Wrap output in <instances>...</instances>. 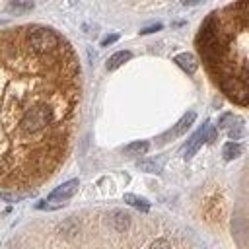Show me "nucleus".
I'll return each mask as SVG.
<instances>
[{"label":"nucleus","instance_id":"nucleus-9","mask_svg":"<svg viewBox=\"0 0 249 249\" xmlns=\"http://www.w3.org/2000/svg\"><path fill=\"white\" fill-rule=\"evenodd\" d=\"M204 124H206V123H204ZM204 124H202V128H200V130L191 138L189 148H187V152H185V158H187V160L195 156V152L200 148V144H202V142H206V138H204Z\"/></svg>","mask_w":249,"mask_h":249},{"label":"nucleus","instance_id":"nucleus-19","mask_svg":"<svg viewBox=\"0 0 249 249\" xmlns=\"http://www.w3.org/2000/svg\"><path fill=\"white\" fill-rule=\"evenodd\" d=\"M202 2H206V0H183L185 6H196V4H202Z\"/></svg>","mask_w":249,"mask_h":249},{"label":"nucleus","instance_id":"nucleus-7","mask_svg":"<svg viewBox=\"0 0 249 249\" xmlns=\"http://www.w3.org/2000/svg\"><path fill=\"white\" fill-rule=\"evenodd\" d=\"M195 117H196V115H195L193 111H189L187 115H183V119L175 124V128H173V130H169V132L163 136V140H167V138H175V136H181V134H183V132H185V130L195 123Z\"/></svg>","mask_w":249,"mask_h":249},{"label":"nucleus","instance_id":"nucleus-2","mask_svg":"<svg viewBox=\"0 0 249 249\" xmlns=\"http://www.w3.org/2000/svg\"><path fill=\"white\" fill-rule=\"evenodd\" d=\"M195 43L214 86L231 103L249 107V0L210 12Z\"/></svg>","mask_w":249,"mask_h":249},{"label":"nucleus","instance_id":"nucleus-15","mask_svg":"<svg viewBox=\"0 0 249 249\" xmlns=\"http://www.w3.org/2000/svg\"><path fill=\"white\" fill-rule=\"evenodd\" d=\"M204 138H206V142H214L216 140V128L210 123L204 124Z\"/></svg>","mask_w":249,"mask_h":249},{"label":"nucleus","instance_id":"nucleus-11","mask_svg":"<svg viewBox=\"0 0 249 249\" xmlns=\"http://www.w3.org/2000/svg\"><path fill=\"white\" fill-rule=\"evenodd\" d=\"M224 158L226 160H235V158H239L241 154H243V148H241V144H235V142H228V144H224Z\"/></svg>","mask_w":249,"mask_h":249},{"label":"nucleus","instance_id":"nucleus-17","mask_svg":"<svg viewBox=\"0 0 249 249\" xmlns=\"http://www.w3.org/2000/svg\"><path fill=\"white\" fill-rule=\"evenodd\" d=\"M117 39H119V35H109V37H105V39H103V43H101V45H103V47H107V45L115 43Z\"/></svg>","mask_w":249,"mask_h":249},{"label":"nucleus","instance_id":"nucleus-4","mask_svg":"<svg viewBox=\"0 0 249 249\" xmlns=\"http://www.w3.org/2000/svg\"><path fill=\"white\" fill-rule=\"evenodd\" d=\"M224 210H226V204H224V198L218 193H212L202 202V214H204L206 220H212V222L218 220L220 222L224 218Z\"/></svg>","mask_w":249,"mask_h":249},{"label":"nucleus","instance_id":"nucleus-1","mask_svg":"<svg viewBox=\"0 0 249 249\" xmlns=\"http://www.w3.org/2000/svg\"><path fill=\"white\" fill-rule=\"evenodd\" d=\"M82 68L58 31H0V189L35 191L68 160L80 121Z\"/></svg>","mask_w":249,"mask_h":249},{"label":"nucleus","instance_id":"nucleus-12","mask_svg":"<svg viewBox=\"0 0 249 249\" xmlns=\"http://www.w3.org/2000/svg\"><path fill=\"white\" fill-rule=\"evenodd\" d=\"M148 148H150V144H148V142L138 140V142L128 144V146L124 148V154H134V156H140V154H146V152H148Z\"/></svg>","mask_w":249,"mask_h":249},{"label":"nucleus","instance_id":"nucleus-6","mask_svg":"<svg viewBox=\"0 0 249 249\" xmlns=\"http://www.w3.org/2000/svg\"><path fill=\"white\" fill-rule=\"evenodd\" d=\"M76 191H78V179L66 181V183H62L60 187H56V189H54V191L49 195V202H53V200H62V198H68V196H72Z\"/></svg>","mask_w":249,"mask_h":249},{"label":"nucleus","instance_id":"nucleus-5","mask_svg":"<svg viewBox=\"0 0 249 249\" xmlns=\"http://www.w3.org/2000/svg\"><path fill=\"white\" fill-rule=\"evenodd\" d=\"M220 128H228V134L230 138H237L243 134V121L231 113H226L220 117V123H218Z\"/></svg>","mask_w":249,"mask_h":249},{"label":"nucleus","instance_id":"nucleus-14","mask_svg":"<svg viewBox=\"0 0 249 249\" xmlns=\"http://www.w3.org/2000/svg\"><path fill=\"white\" fill-rule=\"evenodd\" d=\"M33 8V0H10L12 12H29Z\"/></svg>","mask_w":249,"mask_h":249},{"label":"nucleus","instance_id":"nucleus-16","mask_svg":"<svg viewBox=\"0 0 249 249\" xmlns=\"http://www.w3.org/2000/svg\"><path fill=\"white\" fill-rule=\"evenodd\" d=\"M140 167H142V169H150V171H154V173L160 171V167H158L156 163H140Z\"/></svg>","mask_w":249,"mask_h":249},{"label":"nucleus","instance_id":"nucleus-13","mask_svg":"<svg viewBox=\"0 0 249 249\" xmlns=\"http://www.w3.org/2000/svg\"><path fill=\"white\" fill-rule=\"evenodd\" d=\"M124 202H128L130 206H136V208H140L142 212H146L148 208H150V202L146 200V198H140V196H136V195H124Z\"/></svg>","mask_w":249,"mask_h":249},{"label":"nucleus","instance_id":"nucleus-18","mask_svg":"<svg viewBox=\"0 0 249 249\" xmlns=\"http://www.w3.org/2000/svg\"><path fill=\"white\" fill-rule=\"evenodd\" d=\"M158 29H161V25H160V23H156V25H150V27H144L140 33H152V31H158Z\"/></svg>","mask_w":249,"mask_h":249},{"label":"nucleus","instance_id":"nucleus-3","mask_svg":"<svg viewBox=\"0 0 249 249\" xmlns=\"http://www.w3.org/2000/svg\"><path fill=\"white\" fill-rule=\"evenodd\" d=\"M49 237L37 245L72 247H177L187 245L179 233L152 216H136L124 210H95L68 216L56 224Z\"/></svg>","mask_w":249,"mask_h":249},{"label":"nucleus","instance_id":"nucleus-10","mask_svg":"<svg viewBox=\"0 0 249 249\" xmlns=\"http://www.w3.org/2000/svg\"><path fill=\"white\" fill-rule=\"evenodd\" d=\"M130 56H132V54H130L128 51H119V53H115V54L107 60V68H109V70H115V68H117V66H121L123 62L130 60Z\"/></svg>","mask_w":249,"mask_h":249},{"label":"nucleus","instance_id":"nucleus-8","mask_svg":"<svg viewBox=\"0 0 249 249\" xmlns=\"http://www.w3.org/2000/svg\"><path fill=\"white\" fill-rule=\"evenodd\" d=\"M175 62H177L187 74H193V72L196 70V66H198L196 58H195L191 53H181V54H177V56H175Z\"/></svg>","mask_w":249,"mask_h":249}]
</instances>
